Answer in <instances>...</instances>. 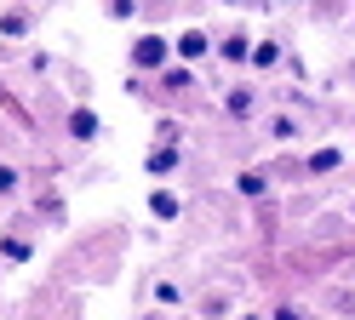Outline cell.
<instances>
[{
  "mask_svg": "<svg viewBox=\"0 0 355 320\" xmlns=\"http://www.w3.org/2000/svg\"><path fill=\"white\" fill-rule=\"evenodd\" d=\"M224 109H230V121H247V114H252V91H247V86H235L230 98H224Z\"/></svg>",
  "mask_w": 355,
  "mask_h": 320,
  "instance_id": "11",
  "label": "cell"
},
{
  "mask_svg": "<svg viewBox=\"0 0 355 320\" xmlns=\"http://www.w3.org/2000/svg\"><path fill=\"white\" fill-rule=\"evenodd\" d=\"M247 52H252V46L241 40V35H230V40H224V57H235V63H241V57H247Z\"/></svg>",
  "mask_w": 355,
  "mask_h": 320,
  "instance_id": "16",
  "label": "cell"
},
{
  "mask_svg": "<svg viewBox=\"0 0 355 320\" xmlns=\"http://www.w3.org/2000/svg\"><path fill=\"white\" fill-rule=\"evenodd\" d=\"M155 303H161V309H178V303H184V292H178L172 281H155Z\"/></svg>",
  "mask_w": 355,
  "mask_h": 320,
  "instance_id": "13",
  "label": "cell"
},
{
  "mask_svg": "<svg viewBox=\"0 0 355 320\" xmlns=\"http://www.w3.org/2000/svg\"><path fill=\"white\" fill-rule=\"evenodd\" d=\"M235 189H241V200H263L270 195V172H258V166H247L235 177Z\"/></svg>",
  "mask_w": 355,
  "mask_h": 320,
  "instance_id": "6",
  "label": "cell"
},
{
  "mask_svg": "<svg viewBox=\"0 0 355 320\" xmlns=\"http://www.w3.org/2000/svg\"><path fill=\"white\" fill-rule=\"evenodd\" d=\"M29 251H35V246H29L24 235H6V240H0V258H6V263H29Z\"/></svg>",
  "mask_w": 355,
  "mask_h": 320,
  "instance_id": "12",
  "label": "cell"
},
{
  "mask_svg": "<svg viewBox=\"0 0 355 320\" xmlns=\"http://www.w3.org/2000/svg\"><path fill=\"white\" fill-rule=\"evenodd\" d=\"M0 35H6V40H24V35H29V12H0Z\"/></svg>",
  "mask_w": 355,
  "mask_h": 320,
  "instance_id": "9",
  "label": "cell"
},
{
  "mask_svg": "<svg viewBox=\"0 0 355 320\" xmlns=\"http://www.w3.org/2000/svg\"><path fill=\"white\" fill-rule=\"evenodd\" d=\"M172 52H178V63H201V57L212 52V40H207V29H184Z\"/></svg>",
  "mask_w": 355,
  "mask_h": 320,
  "instance_id": "4",
  "label": "cell"
},
{
  "mask_svg": "<svg viewBox=\"0 0 355 320\" xmlns=\"http://www.w3.org/2000/svg\"><path fill=\"white\" fill-rule=\"evenodd\" d=\"M17 189V166H0V195H12Z\"/></svg>",
  "mask_w": 355,
  "mask_h": 320,
  "instance_id": "17",
  "label": "cell"
},
{
  "mask_svg": "<svg viewBox=\"0 0 355 320\" xmlns=\"http://www.w3.org/2000/svg\"><path fill=\"white\" fill-rule=\"evenodd\" d=\"M178 166H184V149H178V143H155V149L144 154V172H149L155 183H166V177H178Z\"/></svg>",
  "mask_w": 355,
  "mask_h": 320,
  "instance_id": "2",
  "label": "cell"
},
{
  "mask_svg": "<svg viewBox=\"0 0 355 320\" xmlns=\"http://www.w3.org/2000/svg\"><path fill=\"white\" fill-rule=\"evenodd\" d=\"M161 86H166V91H189V86H195V69H189V63H166V69H161Z\"/></svg>",
  "mask_w": 355,
  "mask_h": 320,
  "instance_id": "7",
  "label": "cell"
},
{
  "mask_svg": "<svg viewBox=\"0 0 355 320\" xmlns=\"http://www.w3.org/2000/svg\"><path fill=\"white\" fill-rule=\"evenodd\" d=\"M149 217L155 223H178V217H184V195L166 189V183H155V189H149Z\"/></svg>",
  "mask_w": 355,
  "mask_h": 320,
  "instance_id": "3",
  "label": "cell"
},
{
  "mask_svg": "<svg viewBox=\"0 0 355 320\" xmlns=\"http://www.w3.org/2000/svg\"><path fill=\"white\" fill-rule=\"evenodd\" d=\"M247 63H252V69H281V46H275V40H252Z\"/></svg>",
  "mask_w": 355,
  "mask_h": 320,
  "instance_id": "8",
  "label": "cell"
},
{
  "mask_svg": "<svg viewBox=\"0 0 355 320\" xmlns=\"http://www.w3.org/2000/svg\"><path fill=\"white\" fill-rule=\"evenodd\" d=\"M241 320H258V314H241Z\"/></svg>",
  "mask_w": 355,
  "mask_h": 320,
  "instance_id": "18",
  "label": "cell"
},
{
  "mask_svg": "<svg viewBox=\"0 0 355 320\" xmlns=\"http://www.w3.org/2000/svg\"><path fill=\"white\" fill-rule=\"evenodd\" d=\"M304 166L327 177V172H338V166H344V154H338V149H315V154H309V160H304Z\"/></svg>",
  "mask_w": 355,
  "mask_h": 320,
  "instance_id": "10",
  "label": "cell"
},
{
  "mask_svg": "<svg viewBox=\"0 0 355 320\" xmlns=\"http://www.w3.org/2000/svg\"><path fill=\"white\" fill-rule=\"evenodd\" d=\"M69 132L80 137V143H92V137L103 132V121H98V109H86V103H80V109H69Z\"/></svg>",
  "mask_w": 355,
  "mask_h": 320,
  "instance_id": "5",
  "label": "cell"
},
{
  "mask_svg": "<svg viewBox=\"0 0 355 320\" xmlns=\"http://www.w3.org/2000/svg\"><path fill=\"white\" fill-rule=\"evenodd\" d=\"M103 6H109V17H115V23H126V17H138L144 0H103Z\"/></svg>",
  "mask_w": 355,
  "mask_h": 320,
  "instance_id": "14",
  "label": "cell"
},
{
  "mask_svg": "<svg viewBox=\"0 0 355 320\" xmlns=\"http://www.w3.org/2000/svg\"><path fill=\"white\" fill-rule=\"evenodd\" d=\"M126 57H132V69H144V75H161V69L172 63V40L166 35H138Z\"/></svg>",
  "mask_w": 355,
  "mask_h": 320,
  "instance_id": "1",
  "label": "cell"
},
{
  "mask_svg": "<svg viewBox=\"0 0 355 320\" xmlns=\"http://www.w3.org/2000/svg\"><path fill=\"white\" fill-rule=\"evenodd\" d=\"M270 132H275V137H281V143H286V137H293V132H298V121H293V114H275V121H270Z\"/></svg>",
  "mask_w": 355,
  "mask_h": 320,
  "instance_id": "15",
  "label": "cell"
}]
</instances>
